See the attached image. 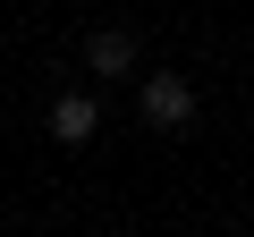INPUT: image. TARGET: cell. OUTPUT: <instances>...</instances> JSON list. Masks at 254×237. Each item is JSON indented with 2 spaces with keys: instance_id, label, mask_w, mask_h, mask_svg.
I'll return each instance as SVG.
<instances>
[{
  "instance_id": "6da1fadb",
  "label": "cell",
  "mask_w": 254,
  "mask_h": 237,
  "mask_svg": "<svg viewBox=\"0 0 254 237\" xmlns=\"http://www.w3.org/2000/svg\"><path fill=\"white\" fill-rule=\"evenodd\" d=\"M136 110H144V127H195V85L187 76H144V93H136Z\"/></svg>"
},
{
  "instance_id": "7a4b0ae2",
  "label": "cell",
  "mask_w": 254,
  "mask_h": 237,
  "mask_svg": "<svg viewBox=\"0 0 254 237\" xmlns=\"http://www.w3.org/2000/svg\"><path fill=\"white\" fill-rule=\"evenodd\" d=\"M85 68H93V76H127V68H136V34H127V26L85 34Z\"/></svg>"
},
{
  "instance_id": "3957f363",
  "label": "cell",
  "mask_w": 254,
  "mask_h": 237,
  "mask_svg": "<svg viewBox=\"0 0 254 237\" xmlns=\"http://www.w3.org/2000/svg\"><path fill=\"white\" fill-rule=\"evenodd\" d=\"M93 118H102L93 93H51V136H60V144H85V136H93Z\"/></svg>"
}]
</instances>
